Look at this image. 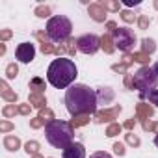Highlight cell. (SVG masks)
Masks as SVG:
<instances>
[{
	"mask_svg": "<svg viewBox=\"0 0 158 158\" xmlns=\"http://www.w3.org/2000/svg\"><path fill=\"white\" fill-rule=\"evenodd\" d=\"M28 102L34 106V108H39V110H43V108H47V99H45V95L43 93H30V99H28Z\"/></svg>",
	"mask_w": 158,
	"mask_h": 158,
	"instance_id": "obj_15",
	"label": "cell"
},
{
	"mask_svg": "<svg viewBox=\"0 0 158 158\" xmlns=\"http://www.w3.org/2000/svg\"><path fill=\"white\" fill-rule=\"evenodd\" d=\"M154 50H156V43H154L152 39H149V37L141 39V52H145L147 56H151Z\"/></svg>",
	"mask_w": 158,
	"mask_h": 158,
	"instance_id": "obj_19",
	"label": "cell"
},
{
	"mask_svg": "<svg viewBox=\"0 0 158 158\" xmlns=\"http://www.w3.org/2000/svg\"><path fill=\"white\" fill-rule=\"evenodd\" d=\"M147 99H149V102H151V104L158 106V89H152L151 93H147Z\"/></svg>",
	"mask_w": 158,
	"mask_h": 158,
	"instance_id": "obj_38",
	"label": "cell"
},
{
	"mask_svg": "<svg viewBox=\"0 0 158 158\" xmlns=\"http://www.w3.org/2000/svg\"><path fill=\"white\" fill-rule=\"evenodd\" d=\"M88 13H89V17H91L95 23H104V21H106V10L101 6V2H97V4H89Z\"/></svg>",
	"mask_w": 158,
	"mask_h": 158,
	"instance_id": "obj_11",
	"label": "cell"
},
{
	"mask_svg": "<svg viewBox=\"0 0 158 158\" xmlns=\"http://www.w3.org/2000/svg\"><path fill=\"white\" fill-rule=\"evenodd\" d=\"M89 121H91V117L86 114V115H78V117H73L71 125H73V128H78V127H84V125H88Z\"/></svg>",
	"mask_w": 158,
	"mask_h": 158,
	"instance_id": "obj_22",
	"label": "cell"
},
{
	"mask_svg": "<svg viewBox=\"0 0 158 158\" xmlns=\"http://www.w3.org/2000/svg\"><path fill=\"white\" fill-rule=\"evenodd\" d=\"M17 110H19V114H21V115H30L32 104H30V102H28V104H19V106H17Z\"/></svg>",
	"mask_w": 158,
	"mask_h": 158,
	"instance_id": "obj_36",
	"label": "cell"
},
{
	"mask_svg": "<svg viewBox=\"0 0 158 158\" xmlns=\"http://www.w3.org/2000/svg\"><path fill=\"white\" fill-rule=\"evenodd\" d=\"M89 158H112V154H108L106 151H97V152H93Z\"/></svg>",
	"mask_w": 158,
	"mask_h": 158,
	"instance_id": "obj_41",
	"label": "cell"
},
{
	"mask_svg": "<svg viewBox=\"0 0 158 158\" xmlns=\"http://www.w3.org/2000/svg\"><path fill=\"white\" fill-rule=\"evenodd\" d=\"M30 89H34V93H43V89H45V80H41L39 76L32 78V80H30Z\"/></svg>",
	"mask_w": 158,
	"mask_h": 158,
	"instance_id": "obj_20",
	"label": "cell"
},
{
	"mask_svg": "<svg viewBox=\"0 0 158 158\" xmlns=\"http://www.w3.org/2000/svg\"><path fill=\"white\" fill-rule=\"evenodd\" d=\"M125 86H127L128 89H134V78H132L128 73L125 74Z\"/></svg>",
	"mask_w": 158,
	"mask_h": 158,
	"instance_id": "obj_42",
	"label": "cell"
},
{
	"mask_svg": "<svg viewBox=\"0 0 158 158\" xmlns=\"http://www.w3.org/2000/svg\"><path fill=\"white\" fill-rule=\"evenodd\" d=\"M154 8H156V10H158V0H156V2H154Z\"/></svg>",
	"mask_w": 158,
	"mask_h": 158,
	"instance_id": "obj_51",
	"label": "cell"
},
{
	"mask_svg": "<svg viewBox=\"0 0 158 158\" xmlns=\"http://www.w3.org/2000/svg\"><path fill=\"white\" fill-rule=\"evenodd\" d=\"M76 48L82 54H95L101 48V37L95 34H84L76 39Z\"/></svg>",
	"mask_w": 158,
	"mask_h": 158,
	"instance_id": "obj_7",
	"label": "cell"
},
{
	"mask_svg": "<svg viewBox=\"0 0 158 158\" xmlns=\"http://www.w3.org/2000/svg\"><path fill=\"white\" fill-rule=\"evenodd\" d=\"M112 101H114V91H112V88H104V86H102V88L97 89V102H99V104L104 106V104H110Z\"/></svg>",
	"mask_w": 158,
	"mask_h": 158,
	"instance_id": "obj_14",
	"label": "cell"
},
{
	"mask_svg": "<svg viewBox=\"0 0 158 158\" xmlns=\"http://www.w3.org/2000/svg\"><path fill=\"white\" fill-rule=\"evenodd\" d=\"M152 71H154V74H156V76H158V61H156V63H154V67H152Z\"/></svg>",
	"mask_w": 158,
	"mask_h": 158,
	"instance_id": "obj_48",
	"label": "cell"
},
{
	"mask_svg": "<svg viewBox=\"0 0 158 158\" xmlns=\"http://www.w3.org/2000/svg\"><path fill=\"white\" fill-rule=\"evenodd\" d=\"M24 151H26L28 154H32V156H35V154H39V141H35V139H32V141H28V143L24 145Z\"/></svg>",
	"mask_w": 158,
	"mask_h": 158,
	"instance_id": "obj_24",
	"label": "cell"
},
{
	"mask_svg": "<svg viewBox=\"0 0 158 158\" xmlns=\"http://www.w3.org/2000/svg\"><path fill=\"white\" fill-rule=\"evenodd\" d=\"M34 13L41 19H47V17H50V6H37Z\"/></svg>",
	"mask_w": 158,
	"mask_h": 158,
	"instance_id": "obj_27",
	"label": "cell"
},
{
	"mask_svg": "<svg viewBox=\"0 0 158 158\" xmlns=\"http://www.w3.org/2000/svg\"><path fill=\"white\" fill-rule=\"evenodd\" d=\"M134 125H136V119H127V121H125V125H123V128L132 130V128H134Z\"/></svg>",
	"mask_w": 158,
	"mask_h": 158,
	"instance_id": "obj_44",
	"label": "cell"
},
{
	"mask_svg": "<svg viewBox=\"0 0 158 158\" xmlns=\"http://www.w3.org/2000/svg\"><path fill=\"white\" fill-rule=\"evenodd\" d=\"M123 4L128 6V8H132V6H138L139 4V0H123Z\"/></svg>",
	"mask_w": 158,
	"mask_h": 158,
	"instance_id": "obj_46",
	"label": "cell"
},
{
	"mask_svg": "<svg viewBox=\"0 0 158 158\" xmlns=\"http://www.w3.org/2000/svg\"><path fill=\"white\" fill-rule=\"evenodd\" d=\"M15 114H19V110H17V106L15 104H6L4 108H2V115L4 117H15Z\"/></svg>",
	"mask_w": 158,
	"mask_h": 158,
	"instance_id": "obj_25",
	"label": "cell"
},
{
	"mask_svg": "<svg viewBox=\"0 0 158 158\" xmlns=\"http://www.w3.org/2000/svg\"><path fill=\"white\" fill-rule=\"evenodd\" d=\"M76 50H78V48H76V41H74V39H67L65 43H61V45L56 47V52H54V54H56L58 58H63V54L73 56Z\"/></svg>",
	"mask_w": 158,
	"mask_h": 158,
	"instance_id": "obj_12",
	"label": "cell"
},
{
	"mask_svg": "<svg viewBox=\"0 0 158 158\" xmlns=\"http://www.w3.org/2000/svg\"><path fill=\"white\" fill-rule=\"evenodd\" d=\"M114 152H115L117 156H125V152H127V151H125V145H123L121 141H115V143H114Z\"/></svg>",
	"mask_w": 158,
	"mask_h": 158,
	"instance_id": "obj_34",
	"label": "cell"
},
{
	"mask_svg": "<svg viewBox=\"0 0 158 158\" xmlns=\"http://www.w3.org/2000/svg\"><path fill=\"white\" fill-rule=\"evenodd\" d=\"M45 136L47 141L56 147V149H67L69 145H73V125L61 119H54L50 123L45 125Z\"/></svg>",
	"mask_w": 158,
	"mask_h": 158,
	"instance_id": "obj_3",
	"label": "cell"
},
{
	"mask_svg": "<svg viewBox=\"0 0 158 158\" xmlns=\"http://www.w3.org/2000/svg\"><path fill=\"white\" fill-rule=\"evenodd\" d=\"M63 158H86V149L82 143L74 141L67 149H63Z\"/></svg>",
	"mask_w": 158,
	"mask_h": 158,
	"instance_id": "obj_10",
	"label": "cell"
},
{
	"mask_svg": "<svg viewBox=\"0 0 158 158\" xmlns=\"http://www.w3.org/2000/svg\"><path fill=\"white\" fill-rule=\"evenodd\" d=\"M32 158H43V156H41V154H35V156H32Z\"/></svg>",
	"mask_w": 158,
	"mask_h": 158,
	"instance_id": "obj_50",
	"label": "cell"
},
{
	"mask_svg": "<svg viewBox=\"0 0 158 158\" xmlns=\"http://www.w3.org/2000/svg\"><path fill=\"white\" fill-rule=\"evenodd\" d=\"M141 125H143V130H152V132H156V134H158V123H152V121H143Z\"/></svg>",
	"mask_w": 158,
	"mask_h": 158,
	"instance_id": "obj_35",
	"label": "cell"
},
{
	"mask_svg": "<svg viewBox=\"0 0 158 158\" xmlns=\"http://www.w3.org/2000/svg\"><path fill=\"white\" fill-rule=\"evenodd\" d=\"M76 74H78V69H76L74 61L63 56V58L54 60L48 65V69H47V80L56 89H65V88H69L74 82Z\"/></svg>",
	"mask_w": 158,
	"mask_h": 158,
	"instance_id": "obj_2",
	"label": "cell"
},
{
	"mask_svg": "<svg viewBox=\"0 0 158 158\" xmlns=\"http://www.w3.org/2000/svg\"><path fill=\"white\" fill-rule=\"evenodd\" d=\"M149 23H151V21H149V15H139V17H138V26H139L141 30H145V28L149 26Z\"/></svg>",
	"mask_w": 158,
	"mask_h": 158,
	"instance_id": "obj_33",
	"label": "cell"
},
{
	"mask_svg": "<svg viewBox=\"0 0 158 158\" xmlns=\"http://www.w3.org/2000/svg\"><path fill=\"white\" fill-rule=\"evenodd\" d=\"M4 52H6V45H4V43H0V54L4 56Z\"/></svg>",
	"mask_w": 158,
	"mask_h": 158,
	"instance_id": "obj_47",
	"label": "cell"
},
{
	"mask_svg": "<svg viewBox=\"0 0 158 158\" xmlns=\"http://www.w3.org/2000/svg\"><path fill=\"white\" fill-rule=\"evenodd\" d=\"M4 147L13 152V151H17V149L21 147V139H19L17 136H6V138H4Z\"/></svg>",
	"mask_w": 158,
	"mask_h": 158,
	"instance_id": "obj_18",
	"label": "cell"
},
{
	"mask_svg": "<svg viewBox=\"0 0 158 158\" xmlns=\"http://www.w3.org/2000/svg\"><path fill=\"white\" fill-rule=\"evenodd\" d=\"M15 58L21 63H30L35 58V47L32 43H21L17 47V50H15Z\"/></svg>",
	"mask_w": 158,
	"mask_h": 158,
	"instance_id": "obj_8",
	"label": "cell"
},
{
	"mask_svg": "<svg viewBox=\"0 0 158 158\" xmlns=\"http://www.w3.org/2000/svg\"><path fill=\"white\" fill-rule=\"evenodd\" d=\"M39 117L45 123H50V121H54V112L50 108H43V110H39Z\"/></svg>",
	"mask_w": 158,
	"mask_h": 158,
	"instance_id": "obj_26",
	"label": "cell"
},
{
	"mask_svg": "<svg viewBox=\"0 0 158 158\" xmlns=\"http://www.w3.org/2000/svg\"><path fill=\"white\" fill-rule=\"evenodd\" d=\"M121 19H123L125 23H134V21H136V15H134L130 10H125V11H121Z\"/></svg>",
	"mask_w": 158,
	"mask_h": 158,
	"instance_id": "obj_31",
	"label": "cell"
},
{
	"mask_svg": "<svg viewBox=\"0 0 158 158\" xmlns=\"http://www.w3.org/2000/svg\"><path fill=\"white\" fill-rule=\"evenodd\" d=\"M101 48H102L106 54H112V52L115 50V45H114V37H112L110 34H106V35H102V37H101Z\"/></svg>",
	"mask_w": 158,
	"mask_h": 158,
	"instance_id": "obj_17",
	"label": "cell"
},
{
	"mask_svg": "<svg viewBox=\"0 0 158 158\" xmlns=\"http://www.w3.org/2000/svg\"><path fill=\"white\" fill-rule=\"evenodd\" d=\"M101 6H102L106 11H119V8H121V2H119V0H102V2H101Z\"/></svg>",
	"mask_w": 158,
	"mask_h": 158,
	"instance_id": "obj_21",
	"label": "cell"
},
{
	"mask_svg": "<svg viewBox=\"0 0 158 158\" xmlns=\"http://www.w3.org/2000/svg\"><path fill=\"white\" fill-rule=\"evenodd\" d=\"M11 35H13L11 30H0V39H2V41H8Z\"/></svg>",
	"mask_w": 158,
	"mask_h": 158,
	"instance_id": "obj_43",
	"label": "cell"
},
{
	"mask_svg": "<svg viewBox=\"0 0 158 158\" xmlns=\"http://www.w3.org/2000/svg\"><path fill=\"white\" fill-rule=\"evenodd\" d=\"M125 138H127V143L128 145H132V147H139V138L134 134V132H128V134H125Z\"/></svg>",
	"mask_w": 158,
	"mask_h": 158,
	"instance_id": "obj_30",
	"label": "cell"
},
{
	"mask_svg": "<svg viewBox=\"0 0 158 158\" xmlns=\"http://www.w3.org/2000/svg\"><path fill=\"white\" fill-rule=\"evenodd\" d=\"M41 52L43 54H54L56 52V47H52L50 43H43L41 45Z\"/></svg>",
	"mask_w": 158,
	"mask_h": 158,
	"instance_id": "obj_39",
	"label": "cell"
},
{
	"mask_svg": "<svg viewBox=\"0 0 158 158\" xmlns=\"http://www.w3.org/2000/svg\"><path fill=\"white\" fill-rule=\"evenodd\" d=\"M17 74H19L17 63H8V67H6V76H8V78H15Z\"/></svg>",
	"mask_w": 158,
	"mask_h": 158,
	"instance_id": "obj_29",
	"label": "cell"
},
{
	"mask_svg": "<svg viewBox=\"0 0 158 158\" xmlns=\"http://www.w3.org/2000/svg\"><path fill=\"white\" fill-rule=\"evenodd\" d=\"M97 91L86 84H74L65 91V106L73 117L78 115H95L97 114Z\"/></svg>",
	"mask_w": 158,
	"mask_h": 158,
	"instance_id": "obj_1",
	"label": "cell"
},
{
	"mask_svg": "<svg viewBox=\"0 0 158 158\" xmlns=\"http://www.w3.org/2000/svg\"><path fill=\"white\" fill-rule=\"evenodd\" d=\"M15 127H13V123H10V121H2L0 123V132H10V130H13Z\"/></svg>",
	"mask_w": 158,
	"mask_h": 158,
	"instance_id": "obj_40",
	"label": "cell"
},
{
	"mask_svg": "<svg viewBox=\"0 0 158 158\" xmlns=\"http://www.w3.org/2000/svg\"><path fill=\"white\" fill-rule=\"evenodd\" d=\"M71 30H73V24L65 15H54L47 23V37L54 43H60V45L69 39Z\"/></svg>",
	"mask_w": 158,
	"mask_h": 158,
	"instance_id": "obj_4",
	"label": "cell"
},
{
	"mask_svg": "<svg viewBox=\"0 0 158 158\" xmlns=\"http://www.w3.org/2000/svg\"><path fill=\"white\" fill-rule=\"evenodd\" d=\"M121 130H123V127H121L119 123H110L108 128H106V136H108V138H114V136L121 134Z\"/></svg>",
	"mask_w": 158,
	"mask_h": 158,
	"instance_id": "obj_23",
	"label": "cell"
},
{
	"mask_svg": "<svg viewBox=\"0 0 158 158\" xmlns=\"http://www.w3.org/2000/svg\"><path fill=\"white\" fill-rule=\"evenodd\" d=\"M119 114H121V106L117 104V106H114L112 110H108V108L99 110V112L93 115V121H95V123H110V121H114Z\"/></svg>",
	"mask_w": 158,
	"mask_h": 158,
	"instance_id": "obj_9",
	"label": "cell"
},
{
	"mask_svg": "<svg viewBox=\"0 0 158 158\" xmlns=\"http://www.w3.org/2000/svg\"><path fill=\"white\" fill-rule=\"evenodd\" d=\"M43 125H47V123H45L39 115H37V117H34V119H30V127H32V128H41Z\"/></svg>",
	"mask_w": 158,
	"mask_h": 158,
	"instance_id": "obj_37",
	"label": "cell"
},
{
	"mask_svg": "<svg viewBox=\"0 0 158 158\" xmlns=\"http://www.w3.org/2000/svg\"><path fill=\"white\" fill-rule=\"evenodd\" d=\"M154 145L158 147V134H156V138H154Z\"/></svg>",
	"mask_w": 158,
	"mask_h": 158,
	"instance_id": "obj_49",
	"label": "cell"
},
{
	"mask_svg": "<svg viewBox=\"0 0 158 158\" xmlns=\"http://www.w3.org/2000/svg\"><path fill=\"white\" fill-rule=\"evenodd\" d=\"M112 37H114L115 48H119V50H123V52H130V50L134 48V45H136V34H134L130 28H127V26L117 28V30L112 34Z\"/></svg>",
	"mask_w": 158,
	"mask_h": 158,
	"instance_id": "obj_6",
	"label": "cell"
},
{
	"mask_svg": "<svg viewBox=\"0 0 158 158\" xmlns=\"http://www.w3.org/2000/svg\"><path fill=\"white\" fill-rule=\"evenodd\" d=\"M112 71H115V73H121V74H127V71H128V65L127 63H114L112 65Z\"/></svg>",
	"mask_w": 158,
	"mask_h": 158,
	"instance_id": "obj_32",
	"label": "cell"
},
{
	"mask_svg": "<svg viewBox=\"0 0 158 158\" xmlns=\"http://www.w3.org/2000/svg\"><path fill=\"white\" fill-rule=\"evenodd\" d=\"M156 80H158V76L154 74V71L149 65H143V67H139L136 71V74H134V88L139 89L141 99L147 97V93H151L156 88Z\"/></svg>",
	"mask_w": 158,
	"mask_h": 158,
	"instance_id": "obj_5",
	"label": "cell"
},
{
	"mask_svg": "<svg viewBox=\"0 0 158 158\" xmlns=\"http://www.w3.org/2000/svg\"><path fill=\"white\" fill-rule=\"evenodd\" d=\"M106 28H108V30H110V32H112V34H114V32H115V30H117V24H115V23H114V21H108V23H106Z\"/></svg>",
	"mask_w": 158,
	"mask_h": 158,
	"instance_id": "obj_45",
	"label": "cell"
},
{
	"mask_svg": "<svg viewBox=\"0 0 158 158\" xmlns=\"http://www.w3.org/2000/svg\"><path fill=\"white\" fill-rule=\"evenodd\" d=\"M154 114V108L151 104H145V102H139L136 106V119H139L141 123L143 121H149V117H152Z\"/></svg>",
	"mask_w": 158,
	"mask_h": 158,
	"instance_id": "obj_13",
	"label": "cell"
},
{
	"mask_svg": "<svg viewBox=\"0 0 158 158\" xmlns=\"http://www.w3.org/2000/svg\"><path fill=\"white\" fill-rule=\"evenodd\" d=\"M0 88H2V99H4L6 102H17L19 95H17L15 91H11V89L8 88L6 80H2V82H0Z\"/></svg>",
	"mask_w": 158,
	"mask_h": 158,
	"instance_id": "obj_16",
	"label": "cell"
},
{
	"mask_svg": "<svg viewBox=\"0 0 158 158\" xmlns=\"http://www.w3.org/2000/svg\"><path fill=\"white\" fill-rule=\"evenodd\" d=\"M132 60L138 61V63H143V65L149 63V56H147L145 52H141V50H139V52H132Z\"/></svg>",
	"mask_w": 158,
	"mask_h": 158,
	"instance_id": "obj_28",
	"label": "cell"
}]
</instances>
